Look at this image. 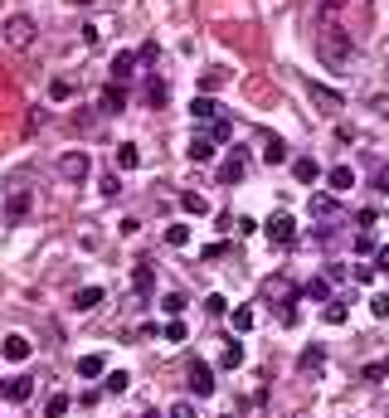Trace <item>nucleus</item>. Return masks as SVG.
Segmentation results:
<instances>
[{"mask_svg":"<svg viewBox=\"0 0 389 418\" xmlns=\"http://www.w3.org/2000/svg\"><path fill=\"white\" fill-rule=\"evenodd\" d=\"M316 58H321L331 73H351L361 54H356V39H351L346 29L331 25V29H321V39H316Z\"/></svg>","mask_w":389,"mask_h":418,"instance_id":"1","label":"nucleus"},{"mask_svg":"<svg viewBox=\"0 0 389 418\" xmlns=\"http://www.w3.org/2000/svg\"><path fill=\"white\" fill-rule=\"evenodd\" d=\"M0 34H5L10 49H29V44H34V20H29V15H10Z\"/></svg>","mask_w":389,"mask_h":418,"instance_id":"2","label":"nucleus"},{"mask_svg":"<svg viewBox=\"0 0 389 418\" xmlns=\"http://www.w3.org/2000/svg\"><path fill=\"white\" fill-rule=\"evenodd\" d=\"M88 170H93V161H88V151H63L58 156V175L68 180V185H83Z\"/></svg>","mask_w":389,"mask_h":418,"instance_id":"3","label":"nucleus"},{"mask_svg":"<svg viewBox=\"0 0 389 418\" xmlns=\"http://www.w3.org/2000/svg\"><path fill=\"white\" fill-rule=\"evenodd\" d=\"M185 380H190V394L199 399V394H214V365L204 360H190V370H185Z\"/></svg>","mask_w":389,"mask_h":418,"instance_id":"4","label":"nucleus"},{"mask_svg":"<svg viewBox=\"0 0 389 418\" xmlns=\"http://www.w3.org/2000/svg\"><path fill=\"white\" fill-rule=\"evenodd\" d=\"M0 355L10 365H25L29 355H34V345H29V335H20V331H10L5 340H0Z\"/></svg>","mask_w":389,"mask_h":418,"instance_id":"5","label":"nucleus"},{"mask_svg":"<svg viewBox=\"0 0 389 418\" xmlns=\"http://www.w3.org/2000/svg\"><path fill=\"white\" fill-rule=\"evenodd\" d=\"M263 234H268L273 244H297V224H292V214H273V219L263 224Z\"/></svg>","mask_w":389,"mask_h":418,"instance_id":"6","label":"nucleus"},{"mask_svg":"<svg viewBox=\"0 0 389 418\" xmlns=\"http://www.w3.org/2000/svg\"><path fill=\"white\" fill-rule=\"evenodd\" d=\"M244 175H249V156H244V151L234 146V156H229V161L219 166V180H224V185H239Z\"/></svg>","mask_w":389,"mask_h":418,"instance_id":"7","label":"nucleus"},{"mask_svg":"<svg viewBox=\"0 0 389 418\" xmlns=\"http://www.w3.org/2000/svg\"><path fill=\"white\" fill-rule=\"evenodd\" d=\"M306 93H311V103H316L321 112H341V103H346V98H341L336 88H326V83H306Z\"/></svg>","mask_w":389,"mask_h":418,"instance_id":"8","label":"nucleus"},{"mask_svg":"<svg viewBox=\"0 0 389 418\" xmlns=\"http://www.w3.org/2000/svg\"><path fill=\"white\" fill-rule=\"evenodd\" d=\"M137 63H141V58L132 54V49H122V54L112 58V83H117V88H122V83H132V73H137Z\"/></svg>","mask_w":389,"mask_h":418,"instance_id":"9","label":"nucleus"},{"mask_svg":"<svg viewBox=\"0 0 389 418\" xmlns=\"http://www.w3.org/2000/svg\"><path fill=\"white\" fill-rule=\"evenodd\" d=\"M0 394H5L10 404H25L29 394H34V380H25V375H20V380H5V385H0Z\"/></svg>","mask_w":389,"mask_h":418,"instance_id":"10","label":"nucleus"},{"mask_svg":"<svg viewBox=\"0 0 389 418\" xmlns=\"http://www.w3.org/2000/svg\"><path fill=\"white\" fill-rule=\"evenodd\" d=\"M292 175H297L302 185H316V180H321V166H316L311 156H297V161H292Z\"/></svg>","mask_w":389,"mask_h":418,"instance_id":"11","label":"nucleus"},{"mask_svg":"<svg viewBox=\"0 0 389 418\" xmlns=\"http://www.w3.org/2000/svg\"><path fill=\"white\" fill-rule=\"evenodd\" d=\"M346 5H356V0H321V5H316V20H321V29H331L336 15H341Z\"/></svg>","mask_w":389,"mask_h":418,"instance_id":"12","label":"nucleus"},{"mask_svg":"<svg viewBox=\"0 0 389 418\" xmlns=\"http://www.w3.org/2000/svg\"><path fill=\"white\" fill-rule=\"evenodd\" d=\"M190 117H199V122H219V103H214V98H194Z\"/></svg>","mask_w":389,"mask_h":418,"instance_id":"13","label":"nucleus"},{"mask_svg":"<svg viewBox=\"0 0 389 418\" xmlns=\"http://www.w3.org/2000/svg\"><path fill=\"white\" fill-rule=\"evenodd\" d=\"M326 180H331V190L341 195V190H351V185H356V170H351V166H331V170H326Z\"/></svg>","mask_w":389,"mask_h":418,"instance_id":"14","label":"nucleus"},{"mask_svg":"<svg viewBox=\"0 0 389 418\" xmlns=\"http://www.w3.org/2000/svg\"><path fill=\"white\" fill-rule=\"evenodd\" d=\"M137 166H141V151L132 141H122V146H117V170H137Z\"/></svg>","mask_w":389,"mask_h":418,"instance_id":"15","label":"nucleus"},{"mask_svg":"<svg viewBox=\"0 0 389 418\" xmlns=\"http://www.w3.org/2000/svg\"><path fill=\"white\" fill-rule=\"evenodd\" d=\"M263 156H268V166L287 161V141H282V137H263Z\"/></svg>","mask_w":389,"mask_h":418,"instance_id":"16","label":"nucleus"},{"mask_svg":"<svg viewBox=\"0 0 389 418\" xmlns=\"http://www.w3.org/2000/svg\"><path fill=\"white\" fill-rule=\"evenodd\" d=\"M73 98H78V88L68 83V78H54L49 83V103H73Z\"/></svg>","mask_w":389,"mask_h":418,"instance_id":"17","label":"nucleus"},{"mask_svg":"<svg viewBox=\"0 0 389 418\" xmlns=\"http://www.w3.org/2000/svg\"><path fill=\"white\" fill-rule=\"evenodd\" d=\"M219 365H224V370H239V365H244V345H239V340H229V345L219 350Z\"/></svg>","mask_w":389,"mask_h":418,"instance_id":"18","label":"nucleus"},{"mask_svg":"<svg viewBox=\"0 0 389 418\" xmlns=\"http://www.w3.org/2000/svg\"><path fill=\"white\" fill-rule=\"evenodd\" d=\"M122 108H127V88L112 83L108 93H103V112H122Z\"/></svg>","mask_w":389,"mask_h":418,"instance_id":"19","label":"nucleus"},{"mask_svg":"<svg viewBox=\"0 0 389 418\" xmlns=\"http://www.w3.org/2000/svg\"><path fill=\"white\" fill-rule=\"evenodd\" d=\"M166 98H170V88L161 83V78H151V83H146V103H151V108H166Z\"/></svg>","mask_w":389,"mask_h":418,"instance_id":"20","label":"nucleus"},{"mask_svg":"<svg viewBox=\"0 0 389 418\" xmlns=\"http://www.w3.org/2000/svg\"><path fill=\"white\" fill-rule=\"evenodd\" d=\"M98 302H103V287H83V292L73 297V307H78V311H93Z\"/></svg>","mask_w":389,"mask_h":418,"instance_id":"21","label":"nucleus"},{"mask_svg":"<svg viewBox=\"0 0 389 418\" xmlns=\"http://www.w3.org/2000/svg\"><path fill=\"white\" fill-rule=\"evenodd\" d=\"M321 365H326V350H321V345H306L302 350V370L311 375V370H321Z\"/></svg>","mask_w":389,"mask_h":418,"instance_id":"22","label":"nucleus"},{"mask_svg":"<svg viewBox=\"0 0 389 418\" xmlns=\"http://www.w3.org/2000/svg\"><path fill=\"white\" fill-rule=\"evenodd\" d=\"M68 404H73L68 394H54V399L44 404V418H63V414H68Z\"/></svg>","mask_w":389,"mask_h":418,"instance_id":"23","label":"nucleus"},{"mask_svg":"<svg viewBox=\"0 0 389 418\" xmlns=\"http://www.w3.org/2000/svg\"><path fill=\"white\" fill-rule=\"evenodd\" d=\"M161 335H166L170 345H180V340L190 335V326H185V321H166V326H161Z\"/></svg>","mask_w":389,"mask_h":418,"instance_id":"24","label":"nucleus"},{"mask_svg":"<svg viewBox=\"0 0 389 418\" xmlns=\"http://www.w3.org/2000/svg\"><path fill=\"white\" fill-rule=\"evenodd\" d=\"M78 375H83V380H98V375H103V355H83V360H78Z\"/></svg>","mask_w":389,"mask_h":418,"instance_id":"25","label":"nucleus"},{"mask_svg":"<svg viewBox=\"0 0 389 418\" xmlns=\"http://www.w3.org/2000/svg\"><path fill=\"white\" fill-rule=\"evenodd\" d=\"M166 244H170V249H185V244H190V229H185V224H170V229H166Z\"/></svg>","mask_w":389,"mask_h":418,"instance_id":"26","label":"nucleus"},{"mask_svg":"<svg viewBox=\"0 0 389 418\" xmlns=\"http://www.w3.org/2000/svg\"><path fill=\"white\" fill-rule=\"evenodd\" d=\"M103 385H108V394H122L127 385H132V375H127V370H112V375L103 380Z\"/></svg>","mask_w":389,"mask_h":418,"instance_id":"27","label":"nucleus"},{"mask_svg":"<svg viewBox=\"0 0 389 418\" xmlns=\"http://www.w3.org/2000/svg\"><path fill=\"white\" fill-rule=\"evenodd\" d=\"M209 151H214V141H209V137H194L190 141V161H209Z\"/></svg>","mask_w":389,"mask_h":418,"instance_id":"28","label":"nucleus"},{"mask_svg":"<svg viewBox=\"0 0 389 418\" xmlns=\"http://www.w3.org/2000/svg\"><path fill=\"white\" fill-rule=\"evenodd\" d=\"M180 204H185V214H209V199L204 195H185Z\"/></svg>","mask_w":389,"mask_h":418,"instance_id":"29","label":"nucleus"},{"mask_svg":"<svg viewBox=\"0 0 389 418\" xmlns=\"http://www.w3.org/2000/svg\"><path fill=\"white\" fill-rule=\"evenodd\" d=\"M351 249L361 253V258H370V253H380V244H375L370 234H356V244H351Z\"/></svg>","mask_w":389,"mask_h":418,"instance_id":"30","label":"nucleus"},{"mask_svg":"<svg viewBox=\"0 0 389 418\" xmlns=\"http://www.w3.org/2000/svg\"><path fill=\"white\" fill-rule=\"evenodd\" d=\"M370 311H375L380 321H389V292H375V297H370Z\"/></svg>","mask_w":389,"mask_h":418,"instance_id":"31","label":"nucleus"},{"mask_svg":"<svg viewBox=\"0 0 389 418\" xmlns=\"http://www.w3.org/2000/svg\"><path fill=\"white\" fill-rule=\"evenodd\" d=\"M370 112H375V117H385V122H389V93H370Z\"/></svg>","mask_w":389,"mask_h":418,"instance_id":"32","label":"nucleus"},{"mask_svg":"<svg viewBox=\"0 0 389 418\" xmlns=\"http://www.w3.org/2000/svg\"><path fill=\"white\" fill-rule=\"evenodd\" d=\"M161 307H166L170 316H175V311H185V292H166V297H161Z\"/></svg>","mask_w":389,"mask_h":418,"instance_id":"33","label":"nucleus"},{"mask_svg":"<svg viewBox=\"0 0 389 418\" xmlns=\"http://www.w3.org/2000/svg\"><path fill=\"white\" fill-rule=\"evenodd\" d=\"M229 137H234V127H229V122H214V127H209V141H214V146H224Z\"/></svg>","mask_w":389,"mask_h":418,"instance_id":"34","label":"nucleus"},{"mask_svg":"<svg viewBox=\"0 0 389 418\" xmlns=\"http://www.w3.org/2000/svg\"><path fill=\"white\" fill-rule=\"evenodd\" d=\"M204 311H209V316H224V311H229V302H224L219 292H209V297H204Z\"/></svg>","mask_w":389,"mask_h":418,"instance_id":"35","label":"nucleus"},{"mask_svg":"<svg viewBox=\"0 0 389 418\" xmlns=\"http://www.w3.org/2000/svg\"><path fill=\"white\" fill-rule=\"evenodd\" d=\"M253 326V307H239L234 311V331H249Z\"/></svg>","mask_w":389,"mask_h":418,"instance_id":"36","label":"nucleus"},{"mask_svg":"<svg viewBox=\"0 0 389 418\" xmlns=\"http://www.w3.org/2000/svg\"><path fill=\"white\" fill-rule=\"evenodd\" d=\"M346 316H351V311H346V302H331V307H326V321H331V326H341Z\"/></svg>","mask_w":389,"mask_h":418,"instance_id":"37","label":"nucleus"},{"mask_svg":"<svg viewBox=\"0 0 389 418\" xmlns=\"http://www.w3.org/2000/svg\"><path fill=\"white\" fill-rule=\"evenodd\" d=\"M103 195H108V199L122 195V180H117V175H103Z\"/></svg>","mask_w":389,"mask_h":418,"instance_id":"38","label":"nucleus"},{"mask_svg":"<svg viewBox=\"0 0 389 418\" xmlns=\"http://www.w3.org/2000/svg\"><path fill=\"white\" fill-rule=\"evenodd\" d=\"M306 297H311V302H326L331 292H326V282H306Z\"/></svg>","mask_w":389,"mask_h":418,"instance_id":"39","label":"nucleus"},{"mask_svg":"<svg viewBox=\"0 0 389 418\" xmlns=\"http://www.w3.org/2000/svg\"><path fill=\"white\" fill-rule=\"evenodd\" d=\"M199 88H204V98H209V93H219V88H224V73H204V83H199Z\"/></svg>","mask_w":389,"mask_h":418,"instance_id":"40","label":"nucleus"},{"mask_svg":"<svg viewBox=\"0 0 389 418\" xmlns=\"http://www.w3.org/2000/svg\"><path fill=\"white\" fill-rule=\"evenodd\" d=\"M25 209H29V195H15V199H10V219H20Z\"/></svg>","mask_w":389,"mask_h":418,"instance_id":"41","label":"nucleus"},{"mask_svg":"<svg viewBox=\"0 0 389 418\" xmlns=\"http://www.w3.org/2000/svg\"><path fill=\"white\" fill-rule=\"evenodd\" d=\"M311 209H316V214H336V199H331V195H316V204H311Z\"/></svg>","mask_w":389,"mask_h":418,"instance_id":"42","label":"nucleus"},{"mask_svg":"<svg viewBox=\"0 0 389 418\" xmlns=\"http://www.w3.org/2000/svg\"><path fill=\"white\" fill-rule=\"evenodd\" d=\"M170 418H194V404H190V399H180V404L170 409Z\"/></svg>","mask_w":389,"mask_h":418,"instance_id":"43","label":"nucleus"},{"mask_svg":"<svg viewBox=\"0 0 389 418\" xmlns=\"http://www.w3.org/2000/svg\"><path fill=\"white\" fill-rule=\"evenodd\" d=\"M137 287H141V292H151V268H146V263L137 268Z\"/></svg>","mask_w":389,"mask_h":418,"instance_id":"44","label":"nucleus"},{"mask_svg":"<svg viewBox=\"0 0 389 418\" xmlns=\"http://www.w3.org/2000/svg\"><path fill=\"white\" fill-rule=\"evenodd\" d=\"M375 268H380V273H389V249H380V253H375Z\"/></svg>","mask_w":389,"mask_h":418,"instance_id":"45","label":"nucleus"},{"mask_svg":"<svg viewBox=\"0 0 389 418\" xmlns=\"http://www.w3.org/2000/svg\"><path fill=\"white\" fill-rule=\"evenodd\" d=\"M375 185H380V190H385V195H389V175H385V170H380V175H375Z\"/></svg>","mask_w":389,"mask_h":418,"instance_id":"46","label":"nucleus"},{"mask_svg":"<svg viewBox=\"0 0 389 418\" xmlns=\"http://www.w3.org/2000/svg\"><path fill=\"white\" fill-rule=\"evenodd\" d=\"M73 5H93V0H73Z\"/></svg>","mask_w":389,"mask_h":418,"instance_id":"47","label":"nucleus"},{"mask_svg":"<svg viewBox=\"0 0 389 418\" xmlns=\"http://www.w3.org/2000/svg\"><path fill=\"white\" fill-rule=\"evenodd\" d=\"M141 418H151V414H141Z\"/></svg>","mask_w":389,"mask_h":418,"instance_id":"48","label":"nucleus"},{"mask_svg":"<svg viewBox=\"0 0 389 418\" xmlns=\"http://www.w3.org/2000/svg\"><path fill=\"white\" fill-rule=\"evenodd\" d=\"M224 418H234V414H224Z\"/></svg>","mask_w":389,"mask_h":418,"instance_id":"49","label":"nucleus"}]
</instances>
